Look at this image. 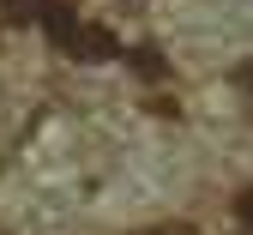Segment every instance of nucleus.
Masks as SVG:
<instances>
[{"label":"nucleus","instance_id":"obj_1","mask_svg":"<svg viewBox=\"0 0 253 235\" xmlns=\"http://www.w3.org/2000/svg\"><path fill=\"white\" fill-rule=\"evenodd\" d=\"M235 223H241V229L253 235V181H247V187L235 193Z\"/></svg>","mask_w":253,"mask_h":235},{"label":"nucleus","instance_id":"obj_2","mask_svg":"<svg viewBox=\"0 0 253 235\" xmlns=\"http://www.w3.org/2000/svg\"><path fill=\"white\" fill-rule=\"evenodd\" d=\"M145 235H199V229H193V223H181V217H169V223H151Z\"/></svg>","mask_w":253,"mask_h":235},{"label":"nucleus","instance_id":"obj_3","mask_svg":"<svg viewBox=\"0 0 253 235\" xmlns=\"http://www.w3.org/2000/svg\"><path fill=\"white\" fill-rule=\"evenodd\" d=\"M235 85H241V91L253 96V60H241V66H235Z\"/></svg>","mask_w":253,"mask_h":235}]
</instances>
